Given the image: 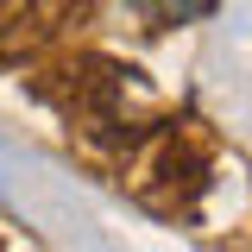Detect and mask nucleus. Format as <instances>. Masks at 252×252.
Listing matches in <instances>:
<instances>
[{"instance_id":"f257e3e1","label":"nucleus","mask_w":252,"mask_h":252,"mask_svg":"<svg viewBox=\"0 0 252 252\" xmlns=\"http://www.w3.org/2000/svg\"><path fill=\"white\" fill-rule=\"evenodd\" d=\"M132 6H145L158 26H183V19H202V13H215V0H132Z\"/></svg>"}]
</instances>
